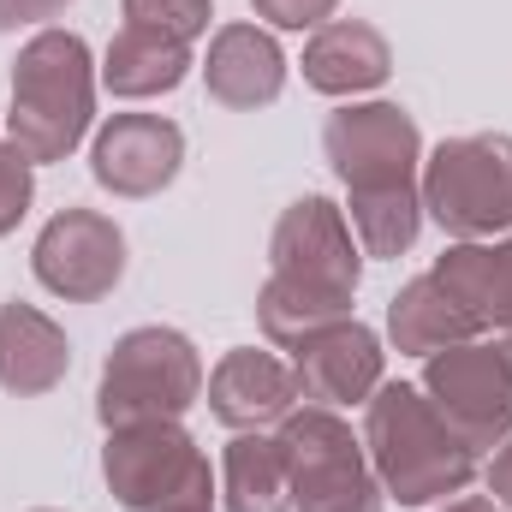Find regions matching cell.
<instances>
[{
    "label": "cell",
    "mask_w": 512,
    "mask_h": 512,
    "mask_svg": "<svg viewBox=\"0 0 512 512\" xmlns=\"http://www.w3.org/2000/svg\"><path fill=\"white\" fill-rule=\"evenodd\" d=\"M36 280L66 298V304H96L120 286L126 274V233L96 215V209H60L42 233H36V251H30Z\"/></svg>",
    "instance_id": "30bf717a"
},
{
    "label": "cell",
    "mask_w": 512,
    "mask_h": 512,
    "mask_svg": "<svg viewBox=\"0 0 512 512\" xmlns=\"http://www.w3.org/2000/svg\"><path fill=\"white\" fill-rule=\"evenodd\" d=\"M322 155L340 173L346 197L405 191L423 173V131L393 102H346L322 126Z\"/></svg>",
    "instance_id": "ba28073f"
},
{
    "label": "cell",
    "mask_w": 512,
    "mask_h": 512,
    "mask_svg": "<svg viewBox=\"0 0 512 512\" xmlns=\"http://www.w3.org/2000/svg\"><path fill=\"white\" fill-rule=\"evenodd\" d=\"M203 399V358L179 328H131L114 340L102 387H96V417L108 429L155 423V417H185Z\"/></svg>",
    "instance_id": "5b68a950"
},
{
    "label": "cell",
    "mask_w": 512,
    "mask_h": 512,
    "mask_svg": "<svg viewBox=\"0 0 512 512\" xmlns=\"http://www.w3.org/2000/svg\"><path fill=\"white\" fill-rule=\"evenodd\" d=\"M209 0H126V24H143V30H161L173 42H197L209 30Z\"/></svg>",
    "instance_id": "44dd1931"
},
{
    "label": "cell",
    "mask_w": 512,
    "mask_h": 512,
    "mask_svg": "<svg viewBox=\"0 0 512 512\" xmlns=\"http://www.w3.org/2000/svg\"><path fill=\"white\" fill-rule=\"evenodd\" d=\"M423 215H435L441 233L459 245L512 233V137L507 131H477V137H447L429 149L423 173Z\"/></svg>",
    "instance_id": "277c9868"
},
{
    "label": "cell",
    "mask_w": 512,
    "mask_h": 512,
    "mask_svg": "<svg viewBox=\"0 0 512 512\" xmlns=\"http://www.w3.org/2000/svg\"><path fill=\"white\" fill-rule=\"evenodd\" d=\"M30 197H36V179H30V161L0 137V239L30 215Z\"/></svg>",
    "instance_id": "7402d4cb"
},
{
    "label": "cell",
    "mask_w": 512,
    "mask_h": 512,
    "mask_svg": "<svg viewBox=\"0 0 512 512\" xmlns=\"http://www.w3.org/2000/svg\"><path fill=\"white\" fill-rule=\"evenodd\" d=\"M292 376L310 405H370V393L382 387V340L346 316L292 346Z\"/></svg>",
    "instance_id": "7c38bea8"
},
{
    "label": "cell",
    "mask_w": 512,
    "mask_h": 512,
    "mask_svg": "<svg viewBox=\"0 0 512 512\" xmlns=\"http://www.w3.org/2000/svg\"><path fill=\"white\" fill-rule=\"evenodd\" d=\"M185 161V131L161 114H114L90 143V173L114 197H155L179 179Z\"/></svg>",
    "instance_id": "8fae6325"
},
{
    "label": "cell",
    "mask_w": 512,
    "mask_h": 512,
    "mask_svg": "<svg viewBox=\"0 0 512 512\" xmlns=\"http://www.w3.org/2000/svg\"><path fill=\"white\" fill-rule=\"evenodd\" d=\"M96 120V60L90 42L72 30H36L18 60H12V114H6V143L42 167L66 161Z\"/></svg>",
    "instance_id": "3957f363"
},
{
    "label": "cell",
    "mask_w": 512,
    "mask_h": 512,
    "mask_svg": "<svg viewBox=\"0 0 512 512\" xmlns=\"http://www.w3.org/2000/svg\"><path fill=\"white\" fill-rule=\"evenodd\" d=\"M364 274V245L328 197H298L268 239V280L256 292V322L274 346H298L352 316V292Z\"/></svg>",
    "instance_id": "6da1fadb"
},
{
    "label": "cell",
    "mask_w": 512,
    "mask_h": 512,
    "mask_svg": "<svg viewBox=\"0 0 512 512\" xmlns=\"http://www.w3.org/2000/svg\"><path fill=\"white\" fill-rule=\"evenodd\" d=\"M441 512H507L501 501H483V495H465V501H447Z\"/></svg>",
    "instance_id": "484cf974"
},
{
    "label": "cell",
    "mask_w": 512,
    "mask_h": 512,
    "mask_svg": "<svg viewBox=\"0 0 512 512\" xmlns=\"http://www.w3.org/2000/svg\"><path fill=\"white\" fill-rule=\"evenodd\" d=\"M423 393L477 453L501 447L512 435V334L435 352L423 370Z\"/></svg>",
    "instance_id": "9c48e42d"
},
{
    "label": "cell",
    "mask_w": 512,
    "mask_h": 512,
    "mask_svg": "<svg viewBox=\"0 0 512 512\" xmlns=\"http://www.w3.org/2000/svg\"><path fill=\"white\" fill-rule=\"evenodd\" d=\"M298 376L292 364H280L274 352H256V346H239L227 352L215 370H209V411L227 423V429H268L280 417L298 411Z\"/></svg>",
    "instance_id": "4fadbf2b"
},
{
    "label": "cell",
    "mask_w": 512,
    "mask_h": 512,
    "mask_svg": "<svg viewBox=\"0 0 512 512\" xmlns=\"http://www.w3.org/2000/svg\"><path fill=\"white\" fill-rule=\"evenodd\" d=\"M387 72H393L387 36L364 18H328L304 42V84L322 96H364L387 84Z\"/></svg>",
    "instance_id": "9a60e30c"
},
{
    "label": "cell",
    "mask_w": 512,
    "mask_h": 512,
    "mask_svg": "<svg viewBox=\"0 0 512 512\" xmlns=\"http://www.w3.org/2000/svg\"><path fill=\"white\" fill-rule=\"evenodd\" d=\"M72 0H0V36L6 30H18V24H48V18H60Z\"/></svg>",
    "instance_id": "cb8c5ba5"
},
{
    "label": "cell",
    "mask_w": 512,
    "mask_h": 512,
    "mask_svg": "<svg viewBox=\"0 0 512 512\" xmlns=\"http://www.w3.org/2000/svg\"><path fill=\"white\" fill-rule=\"evenodd\" d=\"M364 453L382 477V495L399 507H429L465 495L477 477V447L435 411L411 382H382L364 405Z\"/></svg>",
    "instance_id": "7a4b0ae2"
},
{
    "label": "cell",
    "mask_w": 512,
    "mask_h": 512,
    "mask_svg": "<svg viewBox=\"0 0 512 512\" xmlns=\"http://www.w3.org/2000/svg\"><path fill=\"white\" fill-rule=\"evenodd\" d=\"M167 512H215V501H185V507H167Z\"/></svg>",
    "instance_id": "4316f807"
},
{
    "label": "cell",
    "mask_w": 512,
    "mask_h": 512,
    "mask_svg": "<svg viewBox=\"0 0 512 512\" xmlns=\"http://www.w3.org/2000/svg\"><path fill=\"white\" fill-rule=\"evenodd\" d=\"M191 72V42H173L161 30H143L126 24L114 42H108V60H102V84L120 96V102H149V96H167L179 90Z\"/></svg>",
    "instance_id": "ac0fdd59"
},
{
    "label": "cell",
    "mask_w": 512,
    "mask_h": 512,
    "mask_svg": "<svg viewBox=\"0 0 512 512\" xmlns=\"http://www.w3.org/2000/svg\"><path fill=\"white\" fill-rule=\"evenodd\" d=\"M489 495L512 512V435L501 441V453H495V465H489Z\"/></svg>",
    "instance_id": "d4e9b609"
},
{
    "label": "cell",
    "mask_w": 512,
    "mask_h": 512,
    "mask_svg": "<svg viewBox=\"0 0 512 512\" xmlns=\"http://www.w3.org/2000/svg\"><path fill=\"white\" fill-rule=\"evenodd\" d=\"M102 477H108L114 501L126 512H167V507H185V501H215L209 459L173 417L108 429Z\"/></svg>",
    "instance_id": "52a82bcc"
},
{
    "label": "cell",
    "mask_w": 512,
    "mask_h": 512,
    "mask_svg": "<svg viewBox=\"0 0 512 512\" xmlns=\"http://www.w3.org/2000/svg\"><path fill=\"white\" fill-rule=\"evenodd\" d=\"M387 340H393L399 352H411V358H435V352H447V346L477 340V322L441 292L435 274H417V280H405V286L393 292V304H387Z\"/></svg>",
    "instance_id": "d6986e66"
},
{
    "label": "cell",
    "mask_w": 512,
    "mask_h": 512,
    "mask_svg": "<svg viewBox=\"0 0 512 512\" xmlns=\"http://www.w3.org/2000/svg\"><path fill=\"white\" fill-rule=\"evenodd\" d=\"M251 6L256 18H268L274 30H322L340 0H251Z\"/></svg>",
    "instance_id": "603a6c76"
},
{
    "label": "cell",
    "mask_w": 512,
    "mask_h": 512,
    "mask_svg": "<svg viewBox=\"0 0 512 512\" xmlns=\"http://www.w3.org/2000/svg\"><path fill=\"white\" fill-rule=\"evenodd\" d=\"M441 280V292L477 322V334H512V239H477V245H453L435 256L429 268Z\"/></svg>",
    "instance_id": "2e32d148"
},
{
    "label": "cell",
    "mask_w": 512,
    "mask_h": 512,
    "mask_svg": "<svg viewBox=\"0 0 512 512\" xmlns=\"http://www.w3.org/2000/svg\"><path fill=\"white\" fill-rule=\"evenodd\" d=\"M280 447L292 465V512H382V477L364 453V441L352 435V423H340L328 405H298L292 417H280Z\"/></svg>",
    "instance_id": "8992f818"
},
{
    "label": "cell",
    "mask_w": 512,
    "mask_h": 512,
    "mask_svg": "<svg viewBox=\"0 0 512 512\" xmlns=\"http://www.w3.org/2000/svg\"><path fill=\"white\" fill-rule=\"evenodd\" d=\"M72 370V346L36 304H0V387L18 399L54 393Z\"/></svg>",
    "instance_id": "e0dca14e"
},
{
    "label": "cell",
    "mask_w": 512,
    "mask_h": 512,
    "mask_svg": "<svg viewBox=\"0 0 512 512\" xmlns=\"http://www.w3.org/2000/svg\"><path fill=\"white\" fill-rule=\"evenodd\" d=\"M203 84L221 108H268L286 90V54L262 24H221L209 36V60H203Z\"/></svg>",
    "instance_id": "5bb4252c"
},
{
    "label": "cell",
    "mask_w": 512,
    "mask_h": 512,
    "mask_svg": "<svg viewBox=\"0 0 512 512\" xmlns=\"http://www.w3.org/2000/svg\"><path fill=\"white\" fill-rule=\"evenodd\" d=\"M221 501L227 512H292V465L280 435L245 429L221 453Z\"/></svg>",
    "instance_id": "ffe728a7"
}]
</instances>
